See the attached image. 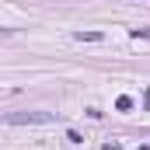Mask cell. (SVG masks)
I'll list each match as a JSON object with an SVG mask.
<instances>
[{"mask_svg":"<svg viewBox=\"0 0 150 150\" xmlns=\"http://www.w3.org/2000/svg\"><path fill=\"white\" fill-rule=\"evenodd\" d=\"M67 140H70V143H84V136H80L77 129H67Z\"/></svg>","mask_w":150,"mask_h":150,"instance_id":"obj_4","label":"cell"},{"mask_svg":"<svg viewBox=\"0 0 150 150\" xmlns=\"http://www.w3.org/2000/svg\"><path fill=\"white\" fill-rule=\"evenodd\" d=\"M115 108H119V112H126V108H133V98H129V94H122V98L115 101Z\"/></svg>","mask_w":150,"mask_h":150,"instance_id":"obj_3","label":"cell"},{"mask_svg":"<svg viewBox=\"0 0 150 150\" xmlns=\"http://www.w3.org/2000/svg\"><path fill=\"white\" fill-rule=\"evenodd\" d=\"M143 108H147V112H150V91H147V94H143Z\"/></svg>","mask_w":150,"mask_h":150,"instance_id":"obj_7","label":"cell"},{"mask_svg":"<svg viewBox=\"0 0 150 150\" xmlns=\"http://www.w3.org/2000/svg\"><path fill=\"white\" fill-rule=\"evenodd\" d=\"M101 150H122V143H105Z\"/></svg>","mask_w":150,"mask_h":150,"instance_id":"obj_6","label":"cell"},{"mask_svg":"<svg viewBox=\"0 0 150 150\" xmlns=\"http://www.w3.org/2000/svg\"><path fill=\"white\" fill-rule=\"evenodd\" d=\"M77 42H101V38H105V35H101V32H77Z\"/></svg>","mask_w":150,"mask_h":150,"instance_id":"obj_2","label":"cell"},{"mask_svg":"<svg viewBox=\"0 0 150 150\" xmlns=\"http://www.w3.org/2000/svg\"><path fill=\"white\" fill-rule=\"evenodd\" d=\"M136 150H150V147H136Z\"/></svg>","mask_w":150,"mask_h":150,"instance_id":"obj_8","label":"cell"},{"mask_svg":"<svg viewBox=\"0 0 150 150\" xmlns=\"http://www.w3.org/2000/svg\"><path fill=\"white\" fill-rule=\"evenodd\" d=\"M133 38H150V28H133Z\"/></svg>","mask_w":150,"mask_h":150,"instance_id":"obj_5","label":"cell"},{"mask_svg":"<svg viewBox=\"0 0 150 150\" xmlns=\"http://www.w3.org/2000/svg\"><path fill=\"white\" fill-rule=\"evenodd\" d=\"M4 122L7 126H49V122H56V115L52 112H7Z\"/></svg>","mask_w":150,"mask_h":150,"instance_id":"obj_1","label":"cell"}]
</instances>
